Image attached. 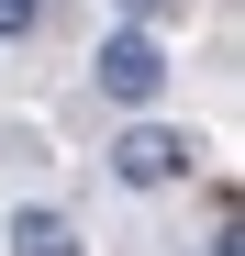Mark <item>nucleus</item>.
Returning <instances> with one entry per match:
<instances>
[{
    "label": "nucleus",
    "instance_id": "obj_1",
    "mask_svg": "<svg viewBox=\"0 0 245 256\" xmlns=\"http://www.w3.org/2000/svg\"><path fill=\"white\" fill-rule=\"evenodd\" d=\"M200 167V134H178V122H122L112 134V178L122 190H178Z\"/></svg>",
    "mask_w": 245,
    "mask_h": 256
},
{
    "label": "nucleus",
    "instance_id": "obj_2",
    "mask_svg": "<svg viewBox=\"0 0 245 256\" xmlns=\"http://www.w3.org/2000/svg\"><path fill=\"white\" fill-rule=\"evenodd\" d=\"M100 100L112 112H156L168 100V45H156V22H122L100 45Z\"/></svg>",
    "mask_w": 245,
    "mask_h": 256
},
{
    "label": "nucleus",
    "instance_id": "obj_3",
    "mask_svg": "<svg viewBox=\"0 0 245 256\" xmlns=\"http://www.w3.org/2000/svg\"><path fill=\"white\" fill-rule=\"evenodd\" d=\"M12 256H90V245H78V223H67V212H45V200H34V212H12Z\"/></svg>",
    "mask_w": 245,
    "mask_h": 256
},
{
    "label": "nucleus",
    "instance_id": "obj_4",
    "mask_svg": "<svg viewBox=\"0 0 245 256\" xmlns=\"http://www.w3.org/2000/svg\"><path fill=\"white\" fill-rule=\"evenodd\" d=\"M34 22H45V0H0V45H22Z\"/></svg>",
    "mask_w": 245,
    "mask_h": 256
},
{
    "label": "nucleus",
    "instance_id": "obj_5",
    "mask_svg": "<svg viewBox=\"0 0 245 256\" xmlns=\"http://www.w3.org/2000/svg\"><path fill=\"white\" fill-rule=\"evenodd\" d=\"M122 12H134V22H168V12H190V0H122Z\"/></svg>",
    "mask_w": 245,
    "mask_h": 256
}]
</instances>
